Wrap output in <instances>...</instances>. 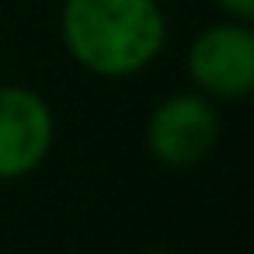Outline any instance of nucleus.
I'll list each match as a JSON object with an SVG mask.
<instances>
[{
	"label": "nucleus",
	"instance_id": "nucleus-3",
	"mask_svg": "<svg viewBox=\"0 0 254 254\" xmlns=\"http://www.w3.org/2000/svg\"><path fill=\"white\" fill-rule=\"evenodd\" d=\"M219 139V115L205 94H171L146 122V146L167 167H191Z\"/></svg>",
	"mask_w": 254,
	"mask_h": 254
},
{
	"label": "nucleus",
	"instance_id": "nucleus-4",
	"mask_svg": "<svg viewBox=\"0 0 254 254\" xmlns=\"http://www.w3.org/2000/svg\"><path fill=\"white\" fill-rule=\"evenodd\" d=\"M56 136L53 108L46 98L21 84L0 87V181L32 174Z\"/></svg>",
	"mask_w": 254,
	"mask_h": 254
},
{
	"label": "nucleus",
	"instance_id": "nucleus-1",
	"mask_svg": "<svg viewBox=\"0 0 254 254\" xmlns=\"http://www.w3.org/2000/svg\"><path fill=\"white\" fill-rule=\"evenodd\" d=\"M60 35L87 73L122 80L164 53L167 18L157 0H63Z\"/></svg>",
	"mask_w": 254,
	"mask_h": 254
},
{
	"label": "nucleus",
	"instance_id": "nucleus-6",
	"mask_svg": "<svg viewBox=\"0 0 254 254\" xmlns=\"http://www.w3.org/2000/svg\"><path fill=\"white\" fill-rule=\"evenodd\" d=\"M150 254H167V251H150Z\"/></svg>",
	"mask_w": 254,
	"mask_h": 254
},
{
	"label": "nucleus",
	"instance_id": "nucleus-2",
	"mask_svg": "<svg viewBox=\"0 0 254 254\" xmlns=\"http://www.w3.org/2000/svg\"><path fill=\"white\" fill-rule=\"evenodd\" d=\"M188 77L205 98L240 101L254 87V32L247 21H219L188 46Z\"/></svg>",
	"mask_w": 254,
	"mask_h": 254
},
{
	"label": "nucleus",
	"instance_id": "nucleus-5",
	"mask_svg": "<svg viewBox=\"0 0 254 254\" xmlns=\"http://www.w3.org/2000/svg\"><path fill=\"white\" fill-rule=\"evenodd\" d=\"M212 4L226 18H233V21H247L251 25V18H254V0H212Z\"/></svg>",
	"mask_w": 254,
	"mask_h": 254
}]
</instances>
